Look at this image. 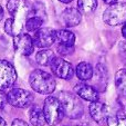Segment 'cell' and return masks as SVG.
<instances>
[{
  "mask_svg": "<svg viewBox=\"0 0 126 126\" xmlns=\"http://www.w3.org/2000/svg\"><path fill=\"white\" fill-rule=\"evenodd\" d=\"M29 83L33 91L39 94H43V95L53 93L57 86L55 79L52 77V75L41 69H35L30 74Z\"/></svg>",
  "mask_w": 126,
  "mask_h": 126,
  "instance_id": "6da1fadb",
  "label": "cell"
},
{
  "mask_svg": "<svg viewBox=\"0 0 126 126\" xmlns=\"http://www.w3.org/2000/svg\"><path fill=\"white\" fill-rule=\"evenodd\" d=\"M43 113L46 122L50 126L58 125L64 117V109L58 97L49 96L44 100Z\"/></svg>",
  "mask_w": 126,
  "mask_h": 126,
  "instance_id": "7a4b0ae2",
  "label": "cell"
},
{
  "mask_svg": "<svg viewBox=\"0 0 126 126\" xmlns=\"http://www.w3.org/2000/svg\"><path fill=\"white\" fill-rule=\"evenodd\" d=\"M58 98L63 106L65 116H67L71 120H78L83 115V112H84L83 105L75 95L69 92H61Z\"/></svg>",
  "mask_w": 126,
  "mask_h": 126,
  "instance_id": "3957f363",
  "label": "cell"
},
{
  "mask_svg": "<svg viewBox=\"0 0 126 126\" xmlns=\"http://www.w3.org/2000/svg\"><path fill=\"white\" fill-rule=\"evenodd\" d=\"M103 20L109 26H118L126 22V2H115L103 13Z\"/></svg>",
  "mask_w": 126,
  "mask_h": 126,
  "instance_id": "277c9868",
  "label": "cell"
},
{
  "mask_svg": "<svg viewBox=\"0 0 126 126\" xmlns=\"http://www.w3.org/2000/svg\"><path fill=\"white\" fill-rule=\"evenodd\" d=\"M7 100L13 107L26 108L33 102V95L30 92L22 88H12L7 94Z\"/></svg>",
  "mask_w": 126,
  "mask_h": 126,
  "instance_id": "5b68a950",
  "label": "cell"
},
{
  "mask_svg": "<svg viewBox=\"0 0 126 126\" xmlns=\"http://www.w3.org/2000/svg\"><path fill=\"white\" fill-rule=\"evenodd\" d=\"M17 71L11 63L8 60H0V89L6 91L15 85L17 82Z\"/></svg>",
  "mask_w": 126,
  "mask_h": 126,
  "instance_id": "8992f818",
  "label": "cell"
},
{
  "mask_svg": "<svg viewBox=\"0 0 126 126\" xmlns=\"http://www.w3.org/2000/svg\"><path fill=\"white\" fill-rule=\"evenodd\" d=\"M7 9L12 18L26 24L30 11V4L27 2V0H9L7 3Z\"/></svg>",
  "mask_w": 126,
  "mask_h": 126,
  "instance_id": "52a82bcc",
  "label": "cell"
},
{
  "mask_svg": "<svg viewBox=\"0 0 126 126\" xmlns=\"http://www.w3.org/2000/svg\"><path fill=\"white\" fill-rule=\"evenodd\" d=\"M50 67L52 73L57 77L62 78V79H71L74 75V69L72 65L63 58L54 57V59L50 64Z\"/></svg>",
  "mask_w": 126,
  "mask_h": 126,
  "instance_id": "ba28073f",
  "label": "cell"
},
{
  "mask_svg": "<svg viewBox=\"0 0 126 126\" xmlns=\"http://www.w3.org/2000/svg\"><path fill=\"white\" fill-rule=\"evenodd\" d=\"M13 46L16 50L19 51L21 55L29 56L33 53L34 42L33 38H31V36L28 33H19L13 37Z\"/></svg>",
  "mask_w": 126,
  "mask_h": 126,
  "instance_id": "9c48e42d",
  "label": "cell"
},
{
  "mask_svg": "<svg viewBox=\"0 0 126 126\" xmlns=\"http://www.w3.org/2000/svg\"><path fill=\"white\" fill-rule=\"evenodd\" d=\"M33 42L39 48H48L55 42V30L51 28H40L35 31Z\"/></svg>",
  "mask_w": 126,
  "mask_h": 126,
  "instance_id": "30bf717a",
  "label": "cell"
},
{
  "mask_svg": "<svg viewBox=\"0 0 126 126\" xmlns=\"http://www.w3.org/2000/svg\"><path fill=\"white\" fill-rule=\"evenodd\" d=\"M90 114H91V117L93 118L94 122L100 125L107 123V120L110 117L109 107L104 103H101L98 100L91 102V105H90Z\"/></svg>",
  "mask_w": 126,
  "mask_h": 126,
  "instance_id": "8fae6325",
  "label": "cell"
},
{
  "mask_svg": "<svg viewBox=\"0 0 126 126\" xmlns=\"http://www.w3.org/2000/svg\"><path fill=\"white\" fill-rule=\"evenodd\" d=\"M92 85L97 92H105L107 87V70L104 65L98 64L92 76Z\"/></svg>",
  "mask_w": 126,
  "mask_h": 126,
  "instance_id": "7c38bea8",
  "label": "cell"
},
{
  "mask_svg": "<svg viewBox=\"0 0 126 126\" xmlns=\"http://www.w3.org/2000/svg\"><path fill=\"white\" fill-rule=\"evenodd\" d=\"M74 91L82 99L87 100V102H95L98 99V92L93 86H90L84 83L76 84Z\"/></svg>",
  "mask_w": 126,
  "mask_h": 126,
  "instance_id": "4fadbf2b",
  "label": "cell"
},
{
  "mask_svg": "<svg viewBox=\"0 0 126 126\" xmlns=\"http://www.w3.org/2000/svg\"><path fill=\"white\" fill-rule=\"evenodd\" d=\"M82 13L79 9L75 8H66L61 15V20L63 25L66 27H75L81 22Z\"/></svg>",
  "mask_w": 126,
  "mask_h": 126,
  "instance_id": "5bb4252c",
  "label": "cell"
},
{
  "mask_svg": "<svg viewBox=\"0 0 126 126\" xmlns=\"http://www.w3.org/2000/svg\"><path fill=\"white\" fill-rule=\"evenodd\" d=\"M29 120L33 126H44L46 124V117H44L43 109L38 105H32L29 111Z\"/></svg>",
  "mask_w": 126,
  "mask_h": 126,
  "instance_id": "9a60e30c",
  "label": "cell"
},
{
  "mask_svg": "<svg viewBox=\"0 0 126 126\" xmlns=\"http://www.w3.org/2000/svg\"><path fill=\"white\" fill-rule=\"evenodd\" d=\"M55 41L59 45H65V46H74L75 42V36L73 32L65 29L55 30Z\"/></svg>",
  "mask_w": 126,
  "mask_h": 126,
  "instance_id": "2e32d148",
  "label": "cell"
},
{
  "mask_svg": "<svg viewBox=\"0 0 126 126\" xmlns=\"http://www.w3.org/2000/svg\"><path fill=\"white\" fill-rule=\"evenodd\" d=\"M93 67H92L91 64L89 63H85V62H82L76 66V69H75V73H76V76H78L79 79L83 80V82H86V80H90L93 76Z\"/></svg>",
  "mask_w": 126,
  "mask_h": 126,
  "instance_id": "e0dca14e",
  "label": "cell"
},
{
  "mask_svg": "<svg viewBox=\"0 0 126 126\" xmlns=\"http://www.w3.org/2000/svg\"><path fill=\"white\" fill-rule=\"evenodd\" d=\"M24 24L21 21H18L15 18H9V19L6 20L4 22V30L8 35L10 36H17L19 33H21L22 29H23Z\"/></svg>",
  "mask_w": 126,
  "mask_h": 126,
  "instance_id": "ac0fdd59",
  "label": "cell"
},
{
  "mask_svg": "<svg viewBox=\"0 0 126 126\" xmlns=\"http://www.w3.org/2000/svg\"><path fill=\"white\" fill-rule=\"evenodd\" d=\"M115 86L120 95L126 96V69H120L115 74Z\"/></svg>",
  "mask_w": 126,
  "mask_h": 126,
  "instance_id": "d6986e66",
  "label": "cell"
},
{
  "mask_svg": "<svg viewBox=\"0 0 126 126\" xmlns=\"http://www.w3.org/2000/svg\"><path fill=\"white\" fill-rule=\"evenodd\" d=\"M54 53L50 49H42V50L38 51L37 56H35V59L37 63L39 65L42 66H50V64L52 63V60L54 59Z\"/></svg>",
  "mask_w": 126,
  "mask_h": 126,
  "instance_id": "ffe728a7",
  "label": "cell"
},
{
  "mask_svg": "<svg viewBox=\"0 0 126 126\" xmlns=\"http://www.w3.org/2000/svg\"><path fill=\"white\" fill-rule=\"evenodd\" d=\"M78 7L81 13L90 15L95 11L97 7V0H78Z\"/></svg>",
  "mask_w": 126,
  "mask_h": 126,
  "instance_id": "44dd1931",
  "label": "cell"
},
{
  "mask_svg": "<svg viewBox=\"0 0 126 126\" xmlns=\"http://www.w3.org/2000/svg\"><path fill=\"white\" fill-rule=\"evenodd\" d=\"M44 20L41 19L40 17H37V16H30V17L27 18L26 20V28L28 31H31V32H35L37 30H39L42 27Z\"/></svg>",
  "mask_w": 126,
  "mask_h": 126,
  "instance_id": "7402d4cb",
  "label": "cell"
},
{
  "mask_svg": "<svg viewBox=\"0 0 126 126\" xmlns=\"http://www.w3.org/2000/svg\"><path fill=\"white\" fill-rule=\"evenodd\" d=\"M37 16V17H40L41 19L46 20L47 18V13H46V9H44V6L41 3V2H35L34 4L30 6V11H29V16Z\"/></svg>",
  "mask_w": 126,
  "mask_h": 126,
  "instance_id": "603a6c76",
  "label": "cell"
},
{
  "mask_svg": "<svg viewBox=\"0 0 126 126\" xmlns=\"http://www.w3.org/2000/svg\"><path fill=\"white\" fill-rule=\"evenodd\" d=\"M107 124H109V126H126V118L118 117V116L109 117Z\"/></svg>",
  "mask_w": 126,
  "mask_h": 126,
  "instance_id": "cb8c5ba5",
  "label": "cell"
},
{
  "mask_svg": "<svg viewBox=\"0 0 126 126\" xmlns=\"http://www.w3.org/2000/svg\"><path fill=\"white\" fill-rule=\"evenodd\" d=\"M74 51V46H65V45H58V53L62 56L71 55Z\"/></svg>",
  "mask_w": 126,
  "mask_h": 126,
  "instance_id": "d4e9b609",
  "label": "cell"
},
{
  "mask_svg": "<svg viewBox=\"0 0 126 126\" xmlns=\"http://www.w3.org/2000/svg\"><path fill=\"white\" fill-rule=\"evenodd\" d=\"M118 54H120L121 59L126 63V41H122L118 45Z\"/></svg>",
  "mask_w": 126,
  "mask_h": 126,
  "instance_id": "484cf974",
  "label": "cell"
},
{
  "mask_svg": "<svg viewBox=\"0 0 126 126\" xmlns=\"http://www.w3.org/2000/svg\"><path fill=\"white\" fill-rule=\"evenodd\" d=\"M7 103H8V100H7V94L4 93V91L0 89V109L4 108Z\"/></svg>",
  "mask_w": 126,
  "mask_h": 126,
  "instance_id": "4316f807",
  "label": "cell"
},
{
  "mask_svg": "<svg viewBox=\"0 0 126 126\" xmlns=\"http://www.w3.org/2000/svg\"><path fill=\"white\" fill-rule=\"evenodd\" d=\"M11 126H29V125H28V123H26L24 121L19 120V118H16V120H13Z\"/></svg>",
  "mask_w": 126,
  "mask_h": 126,
  "instance_id": "83f0119b",
  "label": "cell"
},
{
  "mask_svg": "<svg viewBox=\"0 0 126 126\" xmlns=\"http://www.w3.org/2000/svg\"><path fill=\"white\" fill-rule=\"evenodd\" d=\"M122 35H123V37L126 39V22L124 24V26H123V28H122Z\"/></svg>",
  "mask_w": 126,
  "mask_h": 126,
  "instance_id": "f1b7e54d",
  "label": "cell"
},
{
  "mask_svg": "<svg viewBox=\"0 0 126 126\" xmlns=\"http://www.w3.org/2000/svg\"><path fill=\"white\" fill-rule=\"evenodd\" d=\"M103 1H104L105 3H107V4H112V3H115V2H117V0H103Z\"/></svg>",
  "mask_w": 126,
  "mask_h": 126,
  "instance_id": "f546056e",
  "label": "cell"
},
{
  "mask_svg": "<svg viewBox=\"0 0 126 126\" xmlns=\"http://www.w3.org/2000/svg\"><path fill=\"white\" fill-rule=\"evenodd\" d=\"M0 126H7L6 121H4L2 117H0Z\"/></svg>",
  "mask_w": 126,
  "mask_h": 126,
  "instance_id": "4dcf8cb0",
  "label": "cell"
},
{
  "mask_svg": "<svg viewBox=\"0 0 126 126\" xmlns=\"http://www.w3.org/2000/svg\"><path fill=\"white\" fill-rule=\"evenodd\" d=\"M2 18H3V9H2V7L0 6V21H1Z\"/></svg>",
  "mask_w": 126,
  "mask_h": 126,
  "instance_id": "1f68e13d",
  "label": "cell"
},
{
  "mask_svg": "<svg viewBox=\"0 0 126 126\" xmlns=\"http://www.w3.org/2000/svg\"><path fill=\"white\" fill-rule=\"evenodd\" d=\"M60 2H63V3H70V2H72L73 0H59Z\"/></svg>",
  "mask_w": 126,
  "mask_h": 126,
  "instance_id": "d6a6232c",
  "label": "cell"
}]
</instances>
